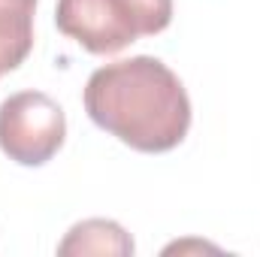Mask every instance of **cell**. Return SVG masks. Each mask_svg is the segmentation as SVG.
<instances>
[{"instance_id":"obj_1","label":"cell","mask_w":260,"mask_h":257,"mask_svg":"<svg viewBox=\"0 0 260 257\" xmlns=\"http://www.w3.org/2000/svg\"><path fill=\"white\" fill-rule=\"evenodd\" d=\"M82 100L97 127L145 154L176 148L191 127V100L185 85L151 55L94 70Z\"/></svg>"},{"instance_id":"obj_2","label":"cell","mask_w":260,"mask_h":257,"mask_svg":"<svg viewBox=\"0 0 260 257\" xmlns=\"http://www.w3.org/2000/svg\"><path fill=\"white\" fill-rule=\"evenodd\" d=\"M67 136L64 109L43 91H18L0 103V151L21 167H43Z\"/></svg>"},{"instance_id":"obj_3","label":"cell","mask_w":260,"mask_h":257,"mask_svg":"<svg viewBox=\"0 0 260 257\" xmlns=\"http://www.w3.org/2000/svg\"><path fill=\"white\" fill-rule=\"evenodd\" d=\"M55 24L91 55H118L139 37L115 0H58Z\"/></svg>"},{"instance_id":"obj_4","label":"cell","mask_w":260,"mask_h":257,"mask_svg":"<svg viewBox=\"0 0 260 257\" xmlns=\"http://www.w3.org/2000/svg\"><path fill=\"white\" fill-rule=\"evenodd\" d=\"M37 0H0V73L24 64L34 49Z\"/></svg>"},{"instance_id":"obj_5","label":"cell","mask_w":260,"mask_h":257,"mask_svg":"<svg viewBox=\"0 0 260 257\" xmlns=\"http://www.w3.org/2000/svg\"><path fill=\"white\" fill-rule=\"evenodd\" d=\"M58 254H115V257H130L133 254V239L130 233L106 218H88L76 227H70L64 242L58 245Z\"/></svg>"},{"instance_id":"obj_6","label":"cell","mask_w":260,"mask_h":257,"mask_svg":"<svg viewBox=\"0 0 260 257\" xmlns=\"http://www.w3.org/2000/svg\"><path fill=\"white\" fill-rule=\"evenodd\" d=\"M139 37H151L170 27L173 21V0H115Z\"/></svg>"}]
</instances>
